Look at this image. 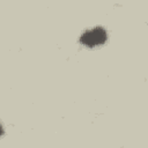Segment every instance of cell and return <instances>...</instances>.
Returning <instances> with one entry per match:
<instances>
[{
	"mask_svg": "<svg viewBox=\"0 0 148 148\" xmlns=\"http://www.w3.org/2000/svg\"><path fill=\"white\" fill-rule=\"evenodd\" d=\"M105 40H106V32L102 28H94V29L87 30L81 36V43L89 47L101 45Z\"/></svg>",
	"mask_w": 148,
	"mask_h": 148,
	"instance_id": "obj_1",
	"label": "cell"
}]
</instances>
